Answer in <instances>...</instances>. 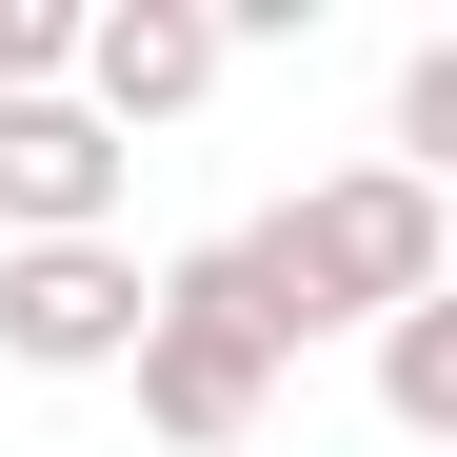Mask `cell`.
I'll return each mask as SVG.
<instances>
[{
    "instance_id": "obj_1",
    "label": "cell",
    "mask_w": 457,
    "mask_h": 457,
    "mask_svg": "<svg viewBox=\"0 0 457 457\" xmlns=\"http://www.w3.org/2000/svg\"><path fill=\"white\" fill-rule=\"evenodd\" d=\"M239 278H259V319L319 358V338H378L398 298L457 278V199L398 179V160H338V179H298L278 219H239Z\"/></svg>"
},
{
    "instance_id": "obj_6",
    "label": "cell",
    "mask_w": 457,
    "mask_h": 457,
    "mask_svg": "<svg viewBox=\"0 0 457 457\" xmlns=\"http://www.w3.org/2000/svg\"><path fill=\"white\" fill-rule=\"evenodd\" d=\"M378 418H398V437H457V278L378 319Z\"/></svg>"
},
{
    "instance_id": "obj_4",
    "label": "cell",
    "mask_w": 457,
    "mask_h": 457,
    "mask_svg": "<svg viewBox=\"0 0 457 457\" xmlns=\"http://www.w3.org/2000/svg\"><path fill=\"white\" fill-rule=\"evenodd\" d=\"M139 358V239H21L0 259V378H120Z\"/></svg>"
},
{
    "instance_id": "obj_3",
    "label": "cell",
    "mask_w": 457,
    "mask_h": 457,
    "mask_svg": "<svg viewBox=\"0 0 457 457\" xmlns=\"http://www.w3.org/2000/svg\"><path fill=\"white\" fill-rule=\"evenodd\" d=\"M219 60H239V40H219V0H80V60H60V100H80L120 160H139L160 120H199V100H219Z\"/></svg>"
},
{
    "instance_id": "obj_7",
    "label": "cell",
    "mask_w": 457,
    "mask_h": 457,
    "mask_svg": "<svg viewBox=\"0 0 457 457\" xmlns=\"http://www.w3.org/2000/svg\"><path fill=\"white\" fill-rule=\"evenodd\" d=\"M60 60H80V0H0V100H60Z\"/></svg>"
},
{
    "instance_id": "obj_2",
    "label": "cell",
    "mask_w": 457,
    "mask_h": 457,
    "mask_svg": "<svg viewBox=\"0 0 457 457\" xmlns=\"http://www.w3.org/2000/svg\"><path fill=\"white\" fill-rule=\"evenodd\" d=\"M139 437H179V457H239L259 418H278V378H298V338L259 319V278H239V239H179V259H139Z\"/></svg>"
},
{
    "instance_id": "obj_5",
    "label": "cell",
    "mask_w": 457,
    "mask_h": 457,
    "mask_svg": "<svg viewBox=\"0 0 457 457\" xmlns=\"http://www.w3.org/2000/svg\"><path fill=\"white\" fill-rule=\"evenodd\" d=\"M21 239H120V139L80 100H0V259Z\"/></svg>"
}]
</instances>
